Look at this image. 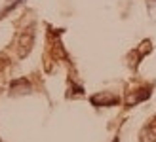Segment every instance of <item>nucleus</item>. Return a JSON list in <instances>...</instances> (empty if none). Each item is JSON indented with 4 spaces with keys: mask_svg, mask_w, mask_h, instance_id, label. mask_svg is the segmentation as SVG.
Masks as SVG:
<instances>
[{
    "mask_svg": "<svg viewBox=\"0 0 156 142\" xmlns=\"http://www.w3.org/2000/svg\"><path fill=\"white\" fill-rule=\"evenodd\" d=\"M91 102L95 106H112V104H118L120 99L112 93H101V95H93Z\"/></svg>",
    "mask_w": 156,
    "mask_h": 142,
    "instance_id": "obj_1",
    "label": "nucleus"
}]
</instances>
